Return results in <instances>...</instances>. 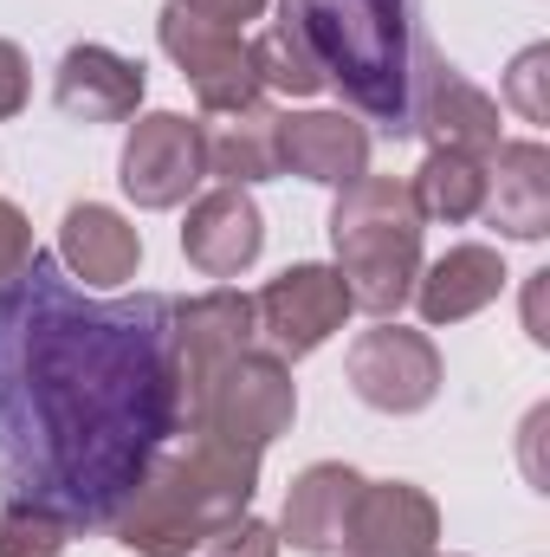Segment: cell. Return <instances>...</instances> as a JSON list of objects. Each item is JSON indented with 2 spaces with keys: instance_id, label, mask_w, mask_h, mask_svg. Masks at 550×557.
Instances as JSON below:
<instances>
[{
  "instance_id": "8fae6325",
  "label": "cell",
  "mask_w": 550,
  "mask_h": 557,
  "mask_svg": "<svg viewBox=\"0 0 550 557\" xmlns=\"http://www.w3.org/2000/svg\"><path fill=\"white\" fill-rule=\"evenodd\" d=\"M260 247H266V214H260V201L247 188L221 182L182 221V253H188L195 273H208V278H240L260 260Z\"/></svg>"
},
{
  "instance_id": "6da1fadb",
  "label": "cell",
  "mask_w": 550,
  "mask_h": 557,
  "mask_svg": "<svg viewBox=\"0 0 550 557\" xmlns=\"http://www.w3.org/2000/svg\"><path fill=\"white\" fill-rule=\"evenodd\" d=\"M175 298H91L33 253L0 278V493L72 532H111L149 460L182 434Z\"/></svg>"
},
{
  "instance_id": "83f0119b",
  "label": "cell",
  "mask_w": 550,
  "mask_h": 557,
  "mask_svg": "<svg viewBox=\"0 0 550 557\" xmlns=\"http://www.w3.org/2000/svg\"><path fill=\"white\" fill-rule=\"evenodd\" d=\"M195 20H208V26H221V33H240L247 20H260L266 13V0H182Z\"/></svg>"
},
{
  "instance_id": "603a6c76",
  "label": "cell",
  "mask_w": 550,
  "mask_h": 557,
  "mask_svg": "<svg viewBox=\"0 0 550 557\" xmlns=\"http://www.w3.org/2000/svg\"><path fill=\"white\" fill-rule=\"evenodd\" d=\"M72 545V525H59L52 512L39 506H0V557H65Z\"/></svg>"
},
{
  "instance_id": "e0dca14e",
  "label": "cell",
  "mask_w": 550,
  "mask_h": 557,
  "mask_svg": "<svg viewBox=\"0 0 550 557\" xmlns=\"http://www.w3.org/2000/svg\"><path fill=\"white\" fill-rule=\"evenodd\" d=\"M59 267L78 278V285H98V292H117L130 285L142 267V234L104 201H78L65 208L59 221Z\"/></svg>"
},
{
  "instance_id": "44dd1931",
  "label": "cell",
  "mask_w": 550,
  "mask_h": 557,
  "mask_svg": "<svg viewBox=\"0 0 550 557\" xmlns=\"http://www.w3.org/2000/svg\"><path fill=\"white\" fill-rule=\"evenodd\" d=\"M421 221H473L486 208V162L479 156H460V149H427V162L414 169L409 182Z\"/></svg>"
},
{
  "instance_id": "52a82bcc",
  "label": "cell",
  "mask_w": 550,
  "mask_h": 557,
  "mask_svg": "<svg viewBox=\"0 0 550 557\" xmlns=\"http://www.w3.org/2000/svg\"><path fill=\"white\" fill-rule=\"evenodd\" d=\"M291 421H298V383H291V370L278 363L273 350H240L208 383L195 428H214L227 441L266 447L278 434H291Z\"/></svg>"
},
{
  "instance_id": "30bf717a",
  "label": "cell",
  "mask_w": 550,
  "mask_h": 557,
  "mask_svg": "<svg viewBox=\"0 0 550 557\" xmlns=\"http://www.w3.org/2000/svg\"><path fill=\"white\" fill-rule=\"evenodd\" d=\"M350 389L383 409V416H414L440 396V350L427 331H409L396 318H383L376 331H363L350 344V363H343Z\"/></svg>"
},
{
  "instance_id": "4316f807",
  "label": "cell",
  "mask_w": 550,
  "mask_h": 557,
  "mask_svg": "<svg viewBox=\"0 0 550 557\" xmlns=\"http://www.w3.org/2000/svg\"><path fill=\"white\" fill-rule=\"evenodd\" d=\"M26 91H33V72H26V52H20L13 39H0V124H7V117H20V104H26Z\"/></svg>"
},
{
  "instance_id": "5b68a950",
  "label": "cell",
  "mask_w": 550,
  "mask_h": 557,
  "mask_svg": "<svg viewBox=\"0 0 550 557\" xmlns=\"http://www.w3.org/2000/svg\"><path fill=\"white\" fill-rule=\"evenodd\" d=\"M168 331H175V409H182V434H188L221 363L253 350V298L234 285H214L201 298H175Z\"/></svg>"
},
{
  "instance_id": "277c9868",
  "label": "cell",
  "mask_w": 550,
  "mask_h": 557,
  "mask_svg": "<svg viewBox=\"0 0 550 557\" xmlns=\"http://www.w3.org/2000/svg\"><path fill=\"white\" fill-rule=\"evenodd\" d=\"M421 208L409 182L396 175H363L337 188L330 208V247H337V278L350 285V305L370 318H396L414 298L421 278Z\"/></svg>"
},
{
  "instance_id": "7a4b0ae2",
  "label": "cell",
  "mask_w": 550,
  "mask_h": 557,
  "mask_svg": "<svg viewBox=\"0 0 550 557\" xmlns=\"http://www.w3.org/2000/svg\"><path fill=\"white\" fill-rule=\"evenodd\" d=\"M260 454L247 441H227L214 428H188L175 434L149 473L137 480V493L117 512V545L137 557H188L201 552V539L227 519H240L260 493Z\"/></svg>"
},
{
  "instance_id": "5bb4252c",
  "label": "cell",
  "mask_w": 550,
  "mask_h": 557,
  "mask_svg": "<svg viewBox=\"0 0 550 557\" xmlns=\"http://www.w3.org/2000/svg\"><path fill=\"white\" fill-rule=\"evenodd\" d=\"M427 78H421V104H414L409 131L427 137V149H460V156H479V162H492V149H499V104L479 91V85H466L453 65H421Z\"/></svg>"
},
{
  "instance_id": "484cf974",
  "label": "cell",
  "mask_w": 550,
  "mask_h": 557,
  "mask_svg": "<svg viewBox=\"0 0 550 557\" xmlns=\"http://www.w3.org/2000/svg\"><path fill=\"white\" fill-rule=\"evenodd\" d=\"M33 253H39V247H33V221H26L13 201H0V278H13Z\"/></svg>"
},
{
  "instance_id": "7c38bea8",
  "label": "cell",
  "mask_w": 550,
  "mask_h": 557,
  "mask_svg": "<svg viewBox=\"0 0 550 557\" xmlns=\"http://www.w3.org/2000/svg\"><path fill=\"white\" fill-rule=\"evenodd\" d=\"M440 539V506L409 480H363L350 512V557H427Z\"/></svg>"
},
{
  "instance_id": "ba28073f",
  "label": "cell",
  "mask_w": 550,
  "mask_h": 557,
  "mask_svg": "<svg viewBox=\"0 0 550 557\" xmlns=\"http://www.w3.org/2000/svg\"><path fill=\"white\" fill-rule=\"evenodd\" d=\"M155 33H162V52L182 65V78H188V91H195L201 111L234 117V111L260 104V72H253V52H247L240 33H221V26L195 20L182 0L162 7Z\"/></svg>"
},
{
  "instance_id": "3957f363",
  "label": "cell",
  "mask_w": 550,
  "mask_h": 557,
  "mask_svg": "<svg viewBox=\"0 0 550 557\" xmlns=\"http://www.w3.org/2000/svg\"><path fill=\"white\" fill-rule=\"evenodd\" d=\"M285 26L363 117L409 137L414 117V33L409 0H285Z\"/></svg>"
},
{
  "instance_id": "9a60e30c",
  "label": "cell",
  "mask_w": 550,
  "mask_h": 557,
  "mask_svg": "<svg viewBox=\"0 0 550 557\" xmlns=\"http://www.w3.org/2000/svg\"><path fill=\"white\" fill-rule=\"evenodd\" d=\"M278 169H291L317 188H350L370 175V131L343 111L278 117Z\"/></svg>"
},
{
  "instance_id": "7402d4cb",
  "label": "cell",
  "mask_w": 550,
  "mask_h": 557,
  "mask_svg": "<svg viewBox=\"0 0 550 557\" xmlns=\"http://www.w3.org/2000/svg\"><path fill=\"white\" fill-rule=\"evenodd\" d=\"M253 72H260V91H285V98H317L324 91V72H317V59L304 52V39L278 20V26H266L253 46Z\"/></svg>"
},
{
  "instance_id": "cb8c5ba5",
  "label": "cell",
  "mask_w": 550,
  "mask_h": 557,
  "mask_svg": "<svg viewBox=\"0 0 550 557\" xmlns=\"http://www.w3.org/2000/svg\"><path fill=\"white\" fill-rule=\"evenodd\" d=\"M550 46H525L518 59H512V72H505V104L525 117V124H550Z\"/></svg>"
},
{
  "instance_id": "ac0fdd59",
  "label": "cell",
  "mask_w": 550,
  "mask_h": 557,
  "mask_svg": "<svg viewBox=\"0 0 550 557\" xmlns=\"http://www.w3.org/2000/svg\"><path fill=\"white\" fill-rule=\"evenodd\" d=\"M499 234L512 240H545L550 234V149L538 137L499 143L486 162V208Z\"/></svg>"
},
{
  "instance_id": "9c48e42d",
  "label": "cell",
  "mask_w": 550,
  "mask_h": 557,
  "mask_svg": "<svg viewBox=\"0 0 550 557\" xmlns=\"http://www.w3.org/2000/svg\"><path fill=\"white\" fill-rule=\"evenodd\" d=\"M208 175V131L182 111H149L130 124L117 182L137 208H182Z\"/></svg>"
},
{
  "instance_id": "8992f818",
  "label": "cell",
  "mask_w": 550,
  "mask_h": 557,
  "mask_svg": "<svg viewBox=\"0 0 550 557\" xmlns=\"http://www.w3.org/2000/svg\"><path fill=\"white\" fill-rule=\"evenodd\" d=\"M350 311H357V305H350V285L337 278V267L304 260V267H285V273L253 298V337L273 350L278 363H298V357H311L317 344H330Z\"/></svg>"
},
{
  "instance_id": "2e32d148",
  "label": "cell",
  "mask_w": 550,
  "mask_h": 557,
  "mask_svg": "<svg viewBox=\"0 0 550 557\" xmlns=\"http://www.w3.org/2000/svg\"><path fill=\"white\" fill-rule=\"evenodd\" d=\"M142 65L111 52V46H72L59 59V78H52V98L72 124H124L137 117L142 104Z\"/></svg>"
},
{
  "instance_id": "d6986e66",
  "label": "cell",
  "mask_w": 550,
  "mask_h": 557,
  "mask_svg": "<svg viewBox=\"0 0 550 557\" xmlns=\"http://www.w3.org/2000/svg\"><path fill=\"white\" fill-rule=\"evenodd\" d=\"M499 292H505V260H499V247H479V240L447 247L427 273L414 278V305H421L427 324H466Z\"/></svg>"
},
{
  "instance_id": "4fadbf2b",
  "label": "cell",
  "mask_w": 550,
  "mask_h": 557,
  "mask_svg": "<svg viewBox=\"0 0 550 557\" xmlns=\"http://www.w3.org/2000/svg\"><path fill=\"white\" fill-rule=\"evenodd\" d=\"M357 493H363V473H357V467H343V460H311V467L291 480V493H285L278 539H291V552H304V557H337L350 545Z\"/></svg>"
},
{
  "instance_id": "ffe728a7",
  "label": "cell",
  "mask_w": 550,
  "mask_h": 557,
  "mask_svg": "<svg viewBox=\"0 0 550 557\" xmlns=\"http://www.w3.org/2000/svg\"><path fill=\"white\" fill-rule=\"evenodd\" d=\"M208 169L227 182V188H253V182H273L278 169V111L273 104H247L221 124V137H208Z\"/></svg>"
},
{
  "instance_id": "d4e9b609",
  "label": "cell",
  "mask_w": 550,
  "mask_h": 557,
  "mask_svg": "<svg viewBox=\"0 0 550 557\" xmlns=\"http://www.w3.org/2000/svg\"><path fill=\"white\" fill-rule=\"evenodd\" d=\"M201 552H208V557H278V532L266 525V519L240 512V519L214 525V532L201 539Z\"/></svg>"
}]
</instances>
